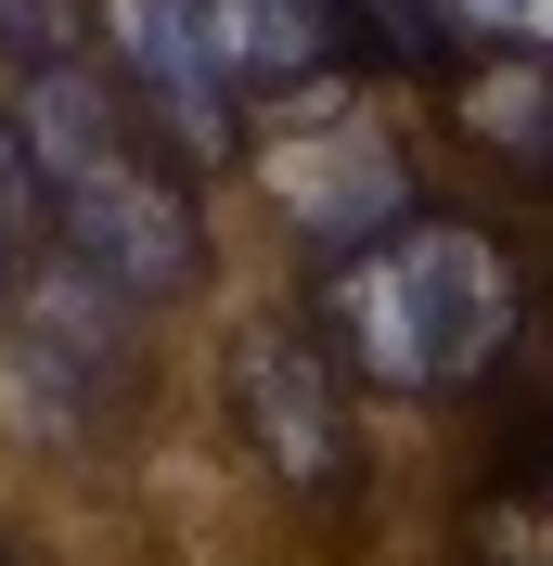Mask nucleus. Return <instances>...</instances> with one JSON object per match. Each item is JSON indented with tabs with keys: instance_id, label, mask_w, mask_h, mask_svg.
Returning a JSON list of instances; mask_svg holds the SVG:
<instances>
[{
	"instance_id": "7ed1b4c3",
	"label": "nucleus",
	"mask_w": 553,
	"mask_h": 566,
	"mask_svg": "<svg viewBox=\"0 0 553 566\" xmlns=\"http://www.w3.org/2000/svg\"><path fill=\"white\" fill-rule=\"evenodd\" d=\"M52 232L91 283H116L129 310H168L207 283V207H194V180L155 168V155H91L77 180H52Z\"/></svg>"
},
{
	"instance_id": "423d86ee",
	"label": "nucleus",
	"mask_w": 553,
	"mask_h": 566,
	"mask_svg": "<svg viewBox=\"0 0 553 566\" xmlns=\"http://www.w3.org/2000/svg\"><path fill=\"white\" fill-rule=\"evenodd\" d=\"M104 39H116V77L168 116V155H232L244 116H232V77L207 52V0H104Z\"/></svg>"
},
{
	"instance_id": "f03ea898",
	"label": "nucleus",
	"mask_w": 553,
	"mask_h": 566,
	"mask_svg": "<svg viewBox=\"0 0 553 566\" xmlns=\"http://www.w3.org/2000/svg\"><path fill=\"white\" fill-rule=\"evenodd\" d=\"M232 424L296 515H347L361 502V412H347V374L310 322H244L232 335Z\"/></svg>"
},
{
	"instance_id": "f257e3e1",
	"label": "nucleus",
	"mask_w": 553,
	"mask_h": 566,
	"mask_svg": "<svg viewBox=\"0 0 553 566\" xmlns=\"http://www.w3.org/2000/svg\"><path fill=\"white\" fill-rule=\"evenodd\" d=\"M335 310V374H374L399 399H450L515 360V258L489 245L477 219H399L386 245L322 271Z\"/></svg>"
},
{
	"instance_id": "9b49d317",
	"label": "nucleus",
	"mask_w": 553,
	"mask_h": 566,
	"mask_svg": "<svg viewBox=\"0 0 553 566\" xmlns=\"http://www.w3.org/2000/svg\"><path fill=\"white\" fill-rule=\"evenodd\" d=\"M450 39H489V52H553V0H438Z\"/></svg>"
},
{
	"instance_id": "39448f33",
	"label": "nucleus",
	"mask_w": 553,
	"mask_h": 566,
	"mask_svg": "<svg viewBox=\"0 0 553 566\" xmlns=\"http://www.w3.org/2000/svg\"><path fill=\"white\" fill-rule=\"evenodd\" d=\"M258 168H271V207H283V232H296L310 271L386 245V232L413 219V155L386 129H361V116H335V129H310V142H271Z\"/></svg>"
},
{
	"instance_id": "6e6552de",
	"label": "nucleus",
	"mask_w": 553,
	"mask_h": 566,
	"mask_svg": "<svg viewBox=\"0 0 553 566\" xmlns=\"http://www.w3.org/2000/svg\"><path fill=\"white\" fill-rule=\"evenodd\" d=\"M13 129H27L39 180H77L91 155H116V142H129V116H116V91H91V77H77V52H65V65H27V116H13Z\"/></svg>"
},
{
	"instance_id": "9d476101",
	"label": "nucleus",
	"mask_w": 553,
	"mask_h": 566,
	"mask_svg": "<svg viewBox=\"0 0 553 566\" xmlns=\"http://www.w3.org/2000/svg\"><path fill=\"white\" fill-rule=\"evenodd\" d=\"M77 39H91L77 0H0V65H65Z\"/></svg>"
},
{
	"instance_id": "20e7f679",
	"label": "nucleus",
	"mask_w": 553,
	"mask_h": 566,
	"mask_svg": "<svg viewBox=\"0 0 553 566\" xmlns=\"http://www.w3.org/2000/svg\"><path fill=\"white\" fill-rule=\"evenodd\" d=\"M13 310V374L52 399V424H116L142 387V348H129V296L91 283L77 258H52L39 283H0Z\"/></svg>"
},
{
	"instance_id": "0eeeda50",
	"label": "nucleus",
	"mask_w": 553,
	"mask_h": 566,
	"mask_svg": "<svg viewBox=\"0 0 553 566\" xmlns=\"http://www.w3.org/2000/svg\"><path fill=\"white\" fill-rule=\"evenodd\" d=\"M207 52L244 91H335L347 77V0H207Z\"/></svg>"
},
{
	"instance_id": "f8f14e48",
	"label": "nucleus",
	"mask_w": 553,
	"mask_h": 566,
	"mask_svg": "<svg viewBox=\"0 0 553 566\" xmlns=\"http://www.w3.org/2000/svg\"><path fill=\"white\" fill-rule=\"evenodd\" d=\"M13 258H27V219H13V207H0V283H13Z\"/></svg>"
},
{
	"instance_id": "1a4fd4ad",
	"label": "nucleus",
	"mask_w": 553,
	"mask_h": 566,
	"mask_svg": "<svg viewBox=\"0 0 553 566\" xmlns=\"http://www.w3.org/2000/svg\"><path fill=\"white\" fill-rule=\"evenodd\" d=\"M502 490L553 502V360L515 387V412H502Z\"/></svg>"
}]
</instances>
